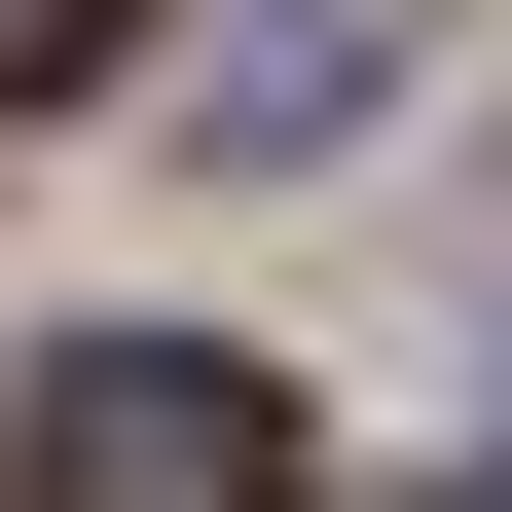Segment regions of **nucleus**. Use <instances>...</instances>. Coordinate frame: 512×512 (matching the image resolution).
I'll list each match as a JSON object with an SVG mask.
<instances>
[{
	"label": "nucleus",
	"instance_id": "obj_1",
	"mask_svg": "<svg viewBox=\"0 0 512 512\" xmlns=\"http://www.w3.org/2000/svg\"><path fill=\"white\" fill-rule=\"evenodd\" d=\"M0 512H293V366H220V330L0 366Z\"/></svg>",
	"mask_w": 512,
	"mask_h": 512
},
{
	"label": "nucleus",
	"instance_id": "obj_2",
	"mask_svg": "<svg viewBox=\"0 0 512 512\" xmlns=\"http://www.w3.org/2000/svg\"><path fill=\"white\" fill-rule=\"evenodd\" d=\"M366 74H403V0H220L183 37V147H330Z\"/></svg>",
	"mask_w": 512,
	"mask_h": 512
},
{
	"label": "nucleus",
	"instance_id": "obj_3",
	"mask_svg": "<svg viewBox=\"0 0 512 512\" xmlns=\"http://www.w3.org/2000/svg\"><path fill=\"white\" fill-rule=\"evenodd\" d=\"M110 37H147V0H0V110H74V74H110Z\"/></svg>",
	"mask_w": 512,
	"mask_h": 512
}]
</instances>
